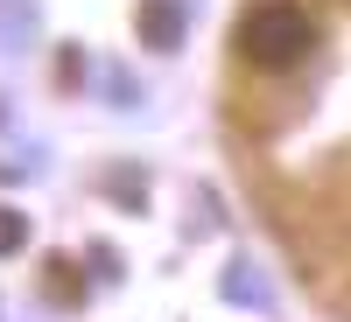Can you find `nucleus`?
Listing matches in <instances>:
<instances>
[{"label": "nucleus", "instance_id": "1", "mask_svg": "<svg viewBox=\"0 0 351 322\" xmlns=\"http://www.w3.org/2000/svg\"><path fill=\"white\" fill-rule=\"evenodd\" d=\"M232 49L246 56L253 70H295L316 49V14L302 0H253L232 28Z\"/></svg>", "mask_w": 351, "mask_h": 322}, {"label": "nucleus", "instance_id": "2", "mask_svg": "<svg viewBox=\"0 0 351 322\" xmlns=\"http://www.w3.org/2000/svg\"><path fill=\"white\" fill-rule=\"evenodd\" d=\"M134 28H141L148 49H176V42H183V8H176V0H141Z\"/></svg>", "mask_w": 351, "mask_h": 322}, {"label": "nucleus", "instance_id": "3", "mask_svg": "<svg viewBox=\"0 0 351 322\" xmlns=\"http://www.w3.org/2000/svg\"><path fill=\"white\" fill-rule=\"evenodd\" d=\"M21 245H28V217L0 203V259H8V252H21Z\"/></svg>", "mask_w": 351, "mask_h": 322}, {"label": "nucleus", "instance_id": "4", "mask_svg": "<svg viewBox=\"0 0 351 322\" xmlns=\"http://www.w3.org/2000/svg\"><path fill=\"white\" fill-rule=\"evenodd\" d=\"M49 295H64V301L77 295V280H71V259H49Z\"/></svg>", "mask_w": 351, "mask_h": 322}]
</instances>
